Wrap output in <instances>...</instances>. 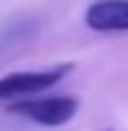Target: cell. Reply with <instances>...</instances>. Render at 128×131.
Returning <instances> with one entry per match:
<instances>
[{"mask_svg":"<svg viewBox=\"0 0 128 131\" xmlns=\"http://www.w3.org/2000/svg\"><path fill=\"white\" fill-rule=\"evenodd\" d=\"M77 100L70 95H56V97H41V100H22L10 104V112L22 114L44 126H63L77 114Z\"/></svg>","mask_w":128,"mask_h":131,"instance_id":"6da1fadb","label":"cell"},{"mask_svg":"<svg viewBox=\"0 0 128 131\" xmlns=\"http://www.w3.org/2000/svg\"><path fill=\"white\" fill-rule=\"evenodd\" d=\"M73 66H56L51 70H24V73H10L0 78V100L17 97V95H32L56 85Z\"/></svg>","mask_w":128,"mask_h":131,"instance_id":"7a4b0ae2","label":"cell"},{"mask_svg":"<svg viewBox=\"0 0 128 131\" xmlns=\"http://www.w3.org/2000/svg\"><path fill=\"white\" fill-rule=\"evenodd\" d=\"M85 22L94 32H126L128 29V0L92 3L85 12Z\"/></svg>","mask_w":128,"mask_h":131,"instance_id":"3957f363","label":"cell"}]
</instances>
